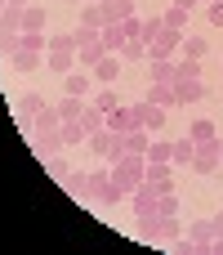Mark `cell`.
<instances>
[{
	"instance_id": "1",
	"label": "cell",
	"mask_w": 223,
	"mask_h": 255,
	"mask_svg": "<svg viewBox=\"0 0 223 255\" xmlns=\"http://www.w3.org/2000/svg\"><path fill=\"white\" fill-rule=\"evenodd\" d=\"M179 233H183L179 215H152V220H139V238L152 242V247H170Z\"/></svg>"
},
{
	"instance_id": "2",
	"label": "cell",
	"mask_w": 223,
	"mask_h": 255,
	"mask_svg": "<svg viewBox=\"0 0 223 255\" xmlns=\"http://www.w3.org/2000/svg\"><path fill=\"white\" fill-rule=\"evenodd\" d=\"M143 175H148V157H134V152H125L121 161H112V179H116L125 193H134V188L143 184Z\"/></svg>"
},
{
	"instance_id": "3",
	"label": "cell",
	"mask_w": 223,
	"mask_h": 255,
	"mask_svg": "<svg viewBox=\"0 0 223 255\" xmlns=\"http://www.w3.org/2000/svg\"><path fill=\"white\" fill-rule=\"evenodd\" d=\"M179 45H183V31L161 27V36H156V40H148V58H174V54H179Z\"/></svg>"
},
{
	"instance_id": "4",
	"label": "cell",
	"mask_w": 223,
	"mask_h": 255,
	"mask_svg": "<svg viewBox=\"0 0 223 255\" xmlns=\"http://www.w3.org/2000/svg\"><path fill=\"white\" fill-rule=\"evenodd\" d=\"M143 121H139V108L134 103H116L112 112H107V130H116V134H130V130H139Z\"/></svg>"
},
{
	"instance_id": "5",
	"label": "cell",
	"mask_w": 223,
	"mask_h": 255,
	"mask_svg": "<svg viewBox=\"0 0 223 255\" xmlns=\"http://www.w3.org/2000/svg\"><path fill=\"white\" fill-rule=\"evenodd\" d=\"M174 99H179V108L201 103V99H206V81H201V76H179V81H174Z\"/></svg>"
},
{
	"instance_id": "6",
	"label": "cell",
	"mask_w": 223,
	"mask_h": 255,
	"mask_svg": "<svg viewBox=\"0 0 223 255\" xmlns=\"http://www.w3.org/2000/svg\"><path fill=\"white\" fill-rule=\"evenodd\" d=\"M134 108H139V121H143V130H148V134H161V130H165V121H170V112H165V108H156V103H148V99H139Z\"/></svg>"
},
{
	"instance_id": "7",
	"label": "cell",
	"mask_w": 223,
	"mask_h": 255,
	"mask_svg": "<svg viewBox=\"0 0 223 255\" xmlns=\"http://www.w3.org/2000/svg\"><path fill=\"white\" fill-rule=\"evenodd\" d=\"M192 170H197V175H215V170H219V139L197 143V152H192Z\"/></svg>"
},
{
	"instance_id": "8",
	"label": "cell",
	"mask_w": 223,
	"mask_h": 255,
	"mask_svg": "<svg viewBox=\"0 0 223 255\" xmlns=\"http://www.w3.org/2000/svg\"><path fill=\"white\" fill-rule=\"evenodd\" d=\"M27 130H31V134H45V130H63V112H58L54 103H45L36 117H27Z\"/></svg>"
},
{
	"instance_id": "9",
	"label": "cell",
	"mask_w": 223,
	"mask_h": 255,
	"mask_svg": "<svg viewBox=\"0 0 223 255\" xmlns=\"http://www.w3.org/2000/svg\"><path fill=\"white\" fill-rule=\"evenodd\" d=\"M103 58H107V45H103L98 36H94V40H80V45H76V63H80V67H89V72H94Z\"/></svg>"
},
{
	"instance_id": "10",
	"label": "cell",
	"mask_w": 223,
	"mask_h": 255,
	"mask_svg": "<svg viewBox=\"0 0 223 255\" xmlns=\"http://www.w3.org/2000/svg\"><path fill=\"white\" fill-rule=\"evenodd\" d=\"M63 94H76V99H89V94H94V76H85V67L67 72V76H63Z\"/></svg>"
},
{
	"instance_id": "11",
	"label": "cell",
	"mask_w": 223,
	"mask_h": 255,
	"mask_svg": "<svg viewBox=\"0 0 223 255\" xmlns=\"http://www.w3.org/2000/svg\"><path fill=\"white\" fill-rule=\"evenodd\" d=\"M98 9H103V22H125V18H134V0H98Z\"/></svg>"
},
{
	"instance_id": "12",
	"label": "cell",
	"mask_w": 223,
	"mask_h": 255,
	"mask_svg": "<svg viewBox=\"0 0 223 255\" xmlns=\"http://www.w3.org/2000/svg\"><path fill=\"white\" fill-rule=\"evenodd\" d=\"M188 238L197 242V255H210V247H215V224H210V220H197V224L188 229Z\"/></svg>"
},
{
	"instance_id": "13",
	"label": "cell",
	"mask_w": 223,
	"mask_h": 255,
	"mask_svg": "<svg viewBox=\"0 0 223 255\" xmlns=\"http://www.w3.org/2000/svg\"><path fill=\"white\" fill-rule=\"evenodd\" d=\"M148 103H156V108H179L174 85H165V81H148Z\"/></svg>"
},
{
	"instance_id": "14",
	"label": "cell",
	"mask_w": 223,
	"mask_h": 255,
	"mask_svg": "<svg viewBox=\"0 0 223 255\" xmlns=\"http://www.w3.org/2000/svg\"><path fill=\"white\" fill-rule=\"evenodd\" d=\"M31 143H36V152L40 157H54V152H63L67 143H63V130H45V134H31Z\"/></svg>"
},
{
	"instance_id": "15",
	"label": "cell",
	"mask_w": 223,
	"mask_h": 255,
	"mask_svg": "<svg viewBox=\"0 0 223 255\" xmlns=\"http://www.w3.org/2000/svg\"><path fill=\"white\" fill-rule=\"evenodd\" d=\"M9 67H13V72H36V67H45V54H31V49H13V54H9Z\"/></svg>"
},
{
	"instance_id": "16",
	"label": "cell",
	"mask_w": 223,
	"mask_h": 255,
	"mask_svg": "<svg viewBox=\"0 0 223 255\" xmlns=\"http://www.w3.org/2000/svg\"><path fill=\"white\" fill-rule=\"evenodd\" d=\"M98 40L107 45V54H121V45H125V31H121V22H103V27H98Z\"/></svg>"
},
{
	"instance_id": "17",
	"label": "cell",
	"mask_w": 223,
	"mask_h": 255,
	"mask_svg": "<svg viewBox=\"0 0 223 255\" xmlns=\"http://www.w3.org/2000/svg\"><path fill=\"white\" fill-rule=\"evenodd\" d=\"M45 67H49L54 76H67V72H76L80 63H76V54H54V49H49V54H45Z\"/></svg>"
},
{
	"instance_id": "18",
	"label": "cell",
	"mask_w": 223,
	"mask_h": 255,
	"mask_svg": "<svg viewBox=\"0 0 223 255\" xmlns=\"http://www.w3.org/2000/svg\"><path fill=\"white\" fill-rule=\"evenodd\" d=\"M148 81L174 85V58H148Z\"/></svg>"
},
{
	"instance_id": "19",
	"label": "cell",
	"mask_w": 223,
	"mask_h": 255,
	"mask_svg": "<svg viewBox=\"0 0 223 255\" xmlns=\"http://www.w3.org/2000/svg\"><path fill=\"white\" fill-rule=\"evenodd\" d=\"M54 108L63 112V121H80V112L89 108V99H76V94H63V99H58Z\"/></svg>"
},
{
	"instance_id": "20",
	"label": "cell",
	"mask_w": 223,
	"mask_h": 255,
	"mask_svg": "<svg viewBox=\"0 0 223 255\" xmlns=\"http://www.w3.org/2000/svg\"><path fill=\"white\" fill-rule=\"evenodd\" d=\"M22 31H45V4H22Z\"/></svg>"
},
{
	"instance_id": "21",
	"label": "cell",
	"mask_w": 223,
	"mask_h": 255,
	"mask_svg": "<svg viewBox=\"0 0 223 255\" xmlns=\"http://www.w3.org/2000/svg\"><path fill=\"white\" fill-rule=\"evenodd\" d=\"M63 143H67V148H80V143H89V130H85V121H63Z\"/></svg>"
},
{
	"instance_id": "22",
	"label": "cell",
	"mask_w": 223,
	"mask_h": 255,
	"mask_svg": "<svg viewBox=\"0 0 223 255\" xmlns=\"http://www.w3.org/2000/svg\"><path fill=\"white\" fill-rule=\"evenodd\" d=\"M152 139H156V134H148V130L139 126V130H130V134H125V152H134V157H148V143H152Z\"/></svg>"
},
{
	"instance_id": "23",
	"label": "cell",
	"mask_w": 223,
	"mask_h": 255,
	"mask_svg": "<svg viewBox=\"0 0 223 255\" xmlns=\"http://www.w3.org/2000/svg\"><path fill=\"white\" fill-rule=\"evenodd\" d=\"M72 170H76V166H72L67 157H58V152H54V157H45V175H49V179L67 184V175H72Z\"/></svg>"
},
{
	"instance_id": "24",
	"label": "cell",
	"mask_w": 223,
	"mask_h": 255,
	"mask_svg": "<svg viewBox=\"0 0 223 255\" xmlns=\"http://www.w3.org/2000/svg\"><path fill=\"white\" fill-rule=\"evenodd\" d=\"M188 139H192V143H210V139H219V130H215V121H206V117H201V121H192V126H188Z\"/></svg>"
},
{
	"instance_id": "25",
	"label": "cell",
	"mask_w": 223,
	"mask_h": 255,
	"mask_svg": "<svg viewBox=\"0 0 223 255\" xmlns=\"http://www.w3.org/2000/svg\"><path fill=\"white\" fill-rule=\"evenodd\" d=\"M192 152H197V143L183 134V139H174V152H170V166H192Z\"/></svg>"
},
{
	"instance_id": "26",
	"label": "cell",
	"mask_w": 223,
	"mask_h": 255,
	"mask_svg": "<svg viewBox=\"0 0 223 255\" xmlns=\"http://www.w3.org/2000/svg\"><path fill=\"white\" fill-rule=\"evenodd\" d=\"M206 49H210V40H201V36L183 31V45H179V54H183V58H201Z\"/></svg>"
},
{
	"instance_id": "27",
	"label": "cell",
	"mask_w": 223,
	"mask_h": 255,
	"mask_svg": "<svg viewBox=\"0 0 223 255\" xmlns=\"http://www.w3.org/2000/svg\"><path fill=\"white\" fill-rule=\"evenodd\" d=\"M116 76H121V63H116V54H107V58H103V63L94 67V81H103V85H112Z\"/></svg>"
},
{
	"instance_id": "28",
	"label": "cell",
	"mask_w": 223,
	"mask_h": 255,
	"mask_svg": "<svg viewBox=\"0 0 223 255\" xmlns=\"http://www.w3.org/2000/svg\"><path fill=\"white\" fill-rule=\"evenodd\" d=\"M188 13H192V9H179V4H170V9L161 13V22H165V27H174V31H188Z\"/></svg>"
},
{
	"instance_id": "29",
	"label": "cell",
	"mask_w": 223,
	"mask_h": 255,
	"mask_svg": "<svg viewBox=\"0 0 223 255\" xmlns=\"http://www.w3.org/2000/svg\"><path fill=\"white\" fill-rule=\"evenodd\" d=\"M80 27H94V31L103 27V9H98V0H94V4H89V0L80 4Z\"/></svg>"
},
{
	"instance_id": "30",
	"label": "cell",
	"mask_w": 223,
	"mask_h": 255,
	"mask_svg": "<svg viewBox=\"0 0 223 255\" xmlns=\"http://www.w3.org/2000/svg\"><path fill=\"white\" fill-rule=\"evenodd\" d=\"M49 49L54 54H76V31H63V36H49ZM45 49V54H49Z\"/></svg>"
},
{
	"instance_id": "31",
	"label": "cell",
	"mask_w": 223,
	"mask_h": 255,
	"mask_svg": "<svg viewBox=\"0 0 223 255\" xmlns=\"http://www.w3.org/2000/svg\"><path fill=\"white\" fill-rule=\"evenodd\" d=\"M13 108H18L22 117H36V112L45 108V99H40V94H18V103H13Z\"/></svg>"
},
{
	"instance_id": "32",
	"label": "cell",
	"mask_w": 223,
	"mask_h": 255,
	"mask_svg": "<svg viewBox=\"0 0 223 255\" xmlns=\"http://www.w3.org/2000/svg\"><path fill=\"white\" fill-rule=\"evenodd\" d=\"M170 152H174L170 139H152V143H148V161H170Z\"/></svg>"
},
{
	"instance_id": "33",
	"label": "cell",
	"mask_w": 223,
	"mask_h": 255,
	"mask_svg": "<svg viewBox=\"0 0 223 255\" xmlns=\"http://www.w3.org/2000/svg\"><path fill=\"white\" fill-rule=\"evenodd\" d=\"M121 58H125V63H139V58H148V45H143V40H125V45H121Z\"/></svg>"
},
{
	"instance_id": "34",
	"label": "cell",
	"mask_w": 223,
	"mask_h": 255,
	"mask_svg": "<svg viewBox=\"0 0 223 255\" xmlns=\"http://www.w3.org/2000/svg\"><path fill=\"white\" fill-rule=\"evenodd\" d=\"M89 103H94V108H103V112H112V108H116V90H107V85H103L98 94H89Z\"/></svg>"
},
{
	"instance_id": "35",
	"label": "cell",
	"mask_w": 223,
	"mask_h": 255,
	"mask_svg": "<svg viewBox=\"0 0 223 255\" xmlns=\"http://www.w3.org/2000/svg\"><path fill=\"white\" fill-rule=\"evenodd\" d=\"M121 31H125V40H143V18L134 13V18H125L121 22Z\"/></svg>"
},
{
	"instance_id": "36",
	"label": "cell",
	"mask_w": 223,
	"mask_h": 255,
	"mask_svg": "<svg viewBox=\"0 0 223 255\" xmlns=\"http://www.w3.org/2000/svg\"><path fill=\"white\" fill-rule=\"evenodd\" d=\"M156 215H179V197H174V193H161V206H156Z\"/></svg>"
},
{
	"instance_id": "37",
	"label": "cell",
	"mask_w": 223,
	"mask_h": 255,
	"mask_svg": "<svg viewBox=\"0 0 223 255\" xmlns=\"http://www.w3.org/2000/svg\"><path fill=\"white\" fill-rule=\"evenodd\" d=\"M206 18H210V27H223V4H206Z\"/></svg>"
},
{
	"instance_id": "38",
	"label": "cell",
	"mask_w": 223,
	"mask_h": 255,
	"mask_svg": "<svg viewBox=\"0 0 223 255\" xmlns=\"http://www.w3.org/2000/svg\"><path fill=\"white\" fill-rule=\"evenodd\" d=\"M170 4H179V9H197V4H206V0H170Z\"/></svg>"
},
{
	"instance_id": "39",
	"label": "cell",
	"mask_w": 223,
	"mask_h": 255,
	"mask_svg": "<svg viewBox=\"0 0 223 255\" xmlns=\"http://www.w3.org/2000/svg\"><path fill=\"white\" fill-rule=\"evenodd\" d=\"M210 224H215V238H223V211L215 215V220H210Z\"/></svg>"
},
{
	"instance_id": "40",
	"label": "cell",
	"mask_w": 223,
	"mask_h": 255,
	"mask_svg": "<svg viewBox=\"0 0 223 255\" xmlns=\"http://www.w3.org/2000/svg\"><path fill=\"white\" fill-rule=\"evenodd\" d=\"M4 4H18V9H22V4H31V0H4Z\"/></svg>"
},
{
	"instance_id": "41",
	"label": "cell",
	"mask_w": 223,
	"mask_h": 255,
	"mask_svg": "<svg viewBox=\"0 0 223 255\" xmlns=\"http://www.w3.org/2000/svg\"><path fill=\"white\" fill-rule=\"evenodd\" d=\"M219 161H223V139H219Z\"/></svg>"
},
{
	"instance_id": "42",
	"label": "cell",
	"mask_w": 223,
	"mask_h": 255,
	"mask_svg": "<svg viewBox=\"0 0 223 255\" xmlns=\"http://www.w3.org/2000/svg\"><path fill=\"white\" fill-rule=\"evenodd\" d=\"M67 4H85V0H67Z\"/></svg>"
},
{
	"instance_id": "43",
	"label": "cell",
	"mask_w": 223,
	"mask_h": 255,
	"mask_svg": "<svg viewBox=\"0 0 223 255\" xmlns=\"http://www.w3.org/2000/svg\"><path fill=\"white\" fill-rule=\"evenodd\" d=\"M206 4H223V0H206Z\"/></svg>"
}]
</instances>
